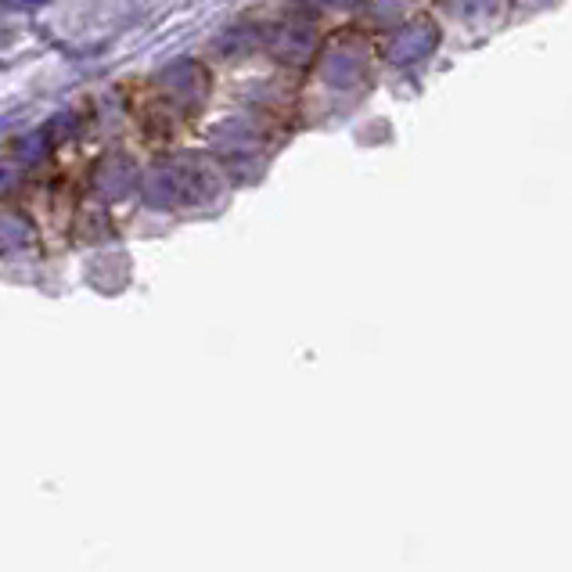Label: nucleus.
Returning a JSON list of instances; mask_svg holds the SVG:
<instances>
[{"mask_svg":"<svg viewBox=\"0 0 572 572\" xmlns=\"http://www.w3.org/2000/svg\"><path fill=\"white\" fill-rule=\"evenodd\" d=\"M220 180L209 170L206 162L177 155V159L155 162L152 170L144 173V202L155 209H177V206H198L206 198L216 195Z\"/></svg>","mask_w":572,"mask_h":572,"instance_id":"f257e3e1","label":"nucleus"},{"mask_svg":"<svg viewBox=\"0 0 572 572\" xmlns=\"http://www.w3.org/2000/svg\"><path fill=\"white\" fill-rule=\"evenodd\" d=\"M436 44H439V29L432 26V22H425V18H418V22L403 26L400 33L389 40L385 54H389L393 65H414L421 62V58H429V54L436 51Z\"/></svg>","mask_w":572,"mask_h":572,"instance_id":"f03ea898","label":"nucleus"},{"mask_svg":"<svg viewBox=\"0 0 572 572\" xmlns=\"http://www.w3.org/2000/svg\"><path fill=\"white\" fill-rule=\"evenodd\" d=\"M159 87L170 94V98L184 101V105H195V101L206 98L209 90V76L198 62H177L173 69H166L159 76Z\"/></svg>","mask_w":572,"mask_h":572,"instance_id":"7ed1b4c3","label":"nucleus"},{"mask_svg":"<svg viewBox=\"0 0 572 572\" xmlns=\"http://www.w3.org/2000/svg\"><path fill=\"white\" fill-rule=\"evenodd\" d=\"M313 47H317V40H313V29H310V26H303V22H292V26H281L278 33L270 36V51L278 54L281 62H295V65L310 62Z\"/></svg>","mask_w":572,"mask_h":572,"instance_id":"20e7f679","label":"nucleus"},{"mask_svg":"<svg viewBox=\"0 0 572 572\" xmlns=\"http://www.w3.org/2000/svg\"><path fill=\"white\" fill-rule=\"evenodd\" d=\"M364 76V54H360V47H331L328 54H324V80L331 83V87H353V83Z\"/></svg>","mask_w":572,"mask_h":572,"instance_id":"39448f33","label":"nucleus"},{"mask_svg":"<svg viewBox=\"0 0 572 572\" xmlns=\"http://www.w3.org/2000/svg\"><path fill=\"white\" fill-rule=\"evenodd\" d=\"M29 238V224L18 216H0V249H15Z\"/></svg>","mask_w":572,"mask_h":572,"instance_id":"423d86ee","label":"nucleus"},{"mask_svg":"<svg viewBox=\"0 0 572 572\" xmlns=\"http://www.w3.org/2000/svg\"><path fill=\"white\" fill-rule=\"evenodd\" d=\"M44 4H51V0H0V8L8 11H36L44 8Z\"/></svg>","mask_w":572,"mask_h":572,"instance_id":"0eeeda50","label":"nucleus"},{"mask_svg":"<svg viewBox=\"0 0 572 572\" xmlns=\"http://www.w3.org/2000/svg\"><path fill=\"white\" fill-rule=\"evenodd\" d=\"M15 184V170H11L8 162H0V191H8Z\"/></svg>","mask_w":572,"mask_h":572,"instance_id":"6e6552de","label":"nucleus"},{"mask_svg":"<svg viewBox=\"0 0 572 572\" xmlns=\"http://www.w3.org/2000/svg\"><path fill=\"white\" fill-rule=\"evenodd\" d=\"M328 4H335V8H349V4H357V0H328Z\"/></svg>","mask_w":572,"mask_h":572,"instance_id":"1a4fd4ad","label":"nucleus"}]
</instances>
